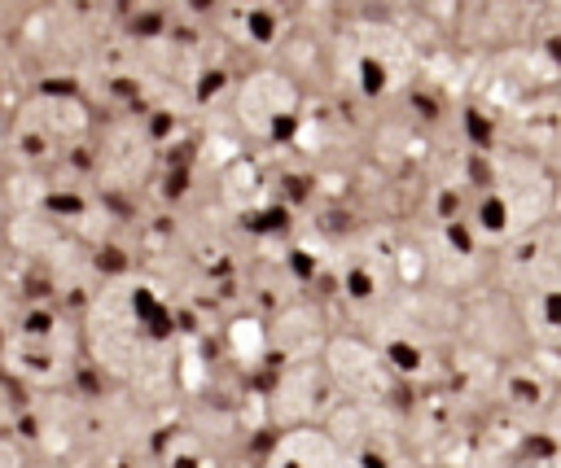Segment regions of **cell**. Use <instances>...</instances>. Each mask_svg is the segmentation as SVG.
I'll return each instance as SVG.
<instances>
[{"label": "cell", "mask_w": 561, "mask_h": 468, "mask_svg": "<svg viewBox=\"0 0 561 468\" xmlns=\"http://www.w3.org/2000/svg\"><path fill=\"white\" fill-rule=\"evenodd\" d=\"M548 311H553V320L561 324V293H553V298H548Z\"/></svg>", "instance_id": "obj_2"}, {"label": "cell", "mask_w": 561, "mask_h": 468, "mask_svg": "<svg viewBox=\"0 0 561 468\" xmlns=\"http://www.w3.org/2000/svg\"><path fill=\"white\" fill-rule=\"evenodd\" d=\"M548 57H553V62L561 66V40H548Z\"/></svg>", "instance_id": "obj_3"}, {"label": "cell", "mask_w": 561, "mask_h": 468, "mask_svg": "<svg viewBox=\"0 0 561 468\" xmlns=\"http://www.w3.org/2000/svg\"><path fill=\"white\" fill-rule=\"evenodd\" d=\"M478 219H483V227H505L509 206H505L500 197H487V201H483V210H478Z\"/></svg>", "instance_id": "obj_1"}]
</instances>
